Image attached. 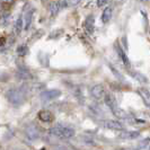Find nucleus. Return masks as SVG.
Masks as SVG:
<instances>
[{"mask_svg": "<svg viewBox=\"0 0 150 150\" xmlns=\"http://www.w3.org/2000/svg\"><path fill=\"white\" fill-rule=\"evenodd\" d=\"M6 98L14 106H21L26 99V93L24 91L23 88H11L7 90Z\"/></svg>", "mask_w": 150, "mask_h": 150, "instance_id": "nucleus-1", "label": "nucleus"}, {"mask_svg": "<svg viewBox=\"0 0 150 150\" xmlns=\"http://www.w3.org/2000/svg\"><path fill=\"white\" fill-rule=\"evenodd\" d=\"M50 133L60 139H70L75 135V130L68 127H62V125H57L53 127L50 130Z\"/></svg>", "mask_w": 150, "mask_h": 150, "instance_id": "nucleus-2", "label": "nucleus"}, {"mask_svg": "<svg viewBox=\"0 0 150 150\" xmlns=\"http://www.w3.org/2000/svg\"><path fill=\"white\" fill-rule=\"evenodd\" d=\"M61 95V90L59 89H47L44 90L41 93L40 97L43 102H49V100H52V99H55L58 98Z\"/></svg>", "mask_w": 150, "mask_h": 150, "instance_id": "nucleus-3", "label": "nucleus"}, {"mask_svg": "<svg viewBox=\"0 0 150 150\" xmlns=\"http://www.w3.org/2000/svg\"><path fill=\"white\" fill-rule=\"evenodd\" d=\"M90 94L91 96L95 98V99H102L103 97H105L106 93H105V88L103 85L98 83V85H94L91 88H90Z\"/></svg>", "mask_w": 150, "mask_h": 150, "instance_id": "nucleus-4", "label": "nucleus"}, {"mask_svg": "<svg viewBox=\"0 0 150 150\" xmlns=\"http://www.w3.org/2000/svg\"><path fill=\"white\" fill-rule=\"evenodd\" d=\"M25 134H26V137H27L28 140H30V141H35V140L40 139L41 132L38 131V127H35V125H30V127H27L26 130H25Z\"/></svg>", "mask_w": 150, "mask_h": 150, "instance_id": "nucleus-5", "label": "nucleus"}, {"mask_svg": "<svg viewBox=\"0 0 150 150\" xmlns=\"http://www.w3.org/2000/svg\"><path fill=\"white\" fill-rule=\"evenodd\" d=\"M115 50H116V52H117V54H119L120 59L122 60V62H123V64H124L127 68L131 67V62H130V60H129L128 55H127V53L124 52V50L120 46V44H115Z\"/></svg>", "mask_w": 150, "mask_h": 150, "instance_id": "nucleus-6", "label": "nucleus"}, {"mask_svg": "<svg viewBox=\"0 0 150 150\" xmlns=\"http://www.w3.org/2000/svg\"><path fill=\"white\" fill-rule=\"evenodd\" d=\"M139 96L141 97V99L143 100V104L147 106V107H150V91L147 88L144 87H141L137 90Z\"/></svg>", "mask_w": 150, "mask_h": 150, "instance_id": "nucleus-7", "label": "nucleus"}, {"mask_svg": "<svg viewBox=\"0 0 150 150\" xmlns=\"http://www.w3.org/2000/svg\"><path fill=\"white\" fill-rule=\"evenodd\" d=\"M83 28H85V30L88 34H91L94 32V28H95V19H94V16L93 15H89L86 17L85 23H83Z\"/></svg>", "mask_w": 150, "mask_h": 150, "instance_id": "nucleus-8", "label": "nucleus"}, {"mask_svg": "<svg viewBox=\"0 0 150 150\" xmlns=\"http://www.w3.org/2000/svg\"><path fill=\"white\" fill-rule=\"evenodd\" d=\"M104 127L110 130H114V131H122L123 130V125L120 122L114 120H106L104 121Z\"/></svg>", "mask_w": 150, "mask_h": 150, "instance_id": "nucleus-9", "label": "nucleus"}, {"mask_svg": "<svg viewBox=\"0 0 150 150\" xmlns=\"http://www.w3.org/2000/svg\"><path fill=\"white\" fill-rule=\"evenodd\" d=\"M34 9L30 8L28 11H26V14L24 16V30H30V25H32V22H33V16H34Z\"/></svg>", "mask_w": 150, "mask_h": 150, "instance_id": "nucleus-10", "label": "nucleus"}, {"mask_svg": "<svg viewBox=\"0 0 150 150\" xmlns=\"http://www.w3.org/2000/svg\"><path fill=\"white\" fill-rule=\"evenodd\" d=\"M38 119L42 121V122H46V123H49V122H52L53 119H54V116H53V114L50 111H46V110H42V111H40L38 112Z\"/></svg>", "mask_w": 150, "mask_h": 150, "instance_id": "nucleus-11", "label": "nucleus"}, {"mask_svg": "<svg viewBox=\"0 0 150 150\" xmlns=\"http://www.w3.org/2000/svg\"><path fill=\"white\" fill-rule=\"evenodd\" d=\"M139 135H140L139 131H122L119 137L123 140H133Z\"/></svg>", "mask_w": 150, "mask_h": 150, "instance_id": "nucleus-12", "label": "nucleus"}, {"mask_svg": "<svg viewBox=\"0 0 150 150\" xmlns=\"http://www.w3.org/2000/svg\"><path fill=\"white\" fill-rule=\"evenodd\" d=\"M112 113L114 116H116L117 119H128V112H125L123 108H121L120 106H115V107H113L112 110Z\"/></svg>", "mask_w": 150, "mask_h": 150, "instance_id": "nucleus-13", "label": "nucleus"}, {"mask_svg": "<svg viewBox=\"0 0 150 150\" xmlns=\"http://www.w3.org/2000/svg\"><path fill=\"white\" fill-rule=\"evenodd\" d=\"M129 74L130 76L132 77V78H134L137 81H139L140 83H148V78L146 77V76L141 74V72H138V71H129Z\"/></svg>", "mask_w": 150, "mask_h": 150, "instance_id": "nucleus-14", "label": "nucleus"}, {"mask_svg": "<svg viewBox=\"0 0 150 150\" xmlns=\"http://www.w3.org/2000/svg\"><path fill=\"white\" fill-rule=\"evenodd\" d=\"M112 15H113V8L111 6H107V7L103 10V14H102V22L106 24L108 23L111 19H112Z\"/></svg>", "mask_w": 150, "mask_h": 150, "instance_id": "nucleus-15", "label": "nucleus"}, {"mask_svg": "<svg viewBox=\"0 0 150 150\" xmlns=\"http://www.w3.org/2000/svg\"><path fill=\"white\" fill-rule=\"evenodd\" d=\"M61 10L60 4H59V0L58 1H52L50 5H49V11H50V15L51 16H57Z\"/></svg>", "mask_w": 150, "mask_h": 150, "instance_id": "nucleus-16", "label": "nucleus"}, {"mask_svg": "<svg viewBox=\"0 0 150 150\" xmlns=\"http://www.w3.org/2000/svg\"><path fill=\"white\" fill-rule=\"evenodd\" d=\"M104 98H105L106 105L110 107V110H112L113 107L117 106V102H116V98L114 97V95H113V94H110V93H107Z\"/></svg>", "mask_w": 150, "mask_h": 150, "instance_id": "nucleus-17", "label": "nucleus"}, {"mask_svg": "<svg viewBox=\"0 0 150 150\" xmlns=\"http://www.w3.org/2000/svg\"><path fill=\"white\" fill-rule=\"evenodd\" d=\"M22 30H24V18L22 16H19L14 24V33L16 35H18V34H21Z\"/></svg>", "mask_w": 150, "mask_h": 150, "instance_id": "nucleus-18", "label": "nucleus"}, {"mask_svg": "<svg viewBox=\"0 0 150 150\" xmlns=\"http://www.w3.org/2000/svg\"><path fill=\"white\" fill-rule=\"evenodd\" d=\"M17 77L23 80H27V79H32V74L25 68H19L17 71Z\"/></svg>", "mask_w": 150, "mask_h": 150, "instance_id": "nucleus-19", "label": "nucleus"}, {"mask_svg": "<svg viewBox=\"0 0 150 150\" xmlns=\"http://www.w3.org/2000/svg\"><path fill=\"white\" fill-rule=\"evenodd\" d=\"M27 52H28V47H27L26 44L19 45V46L17 47V50H16L17 55H19V57H25V55L27 54Z\"/></svg>", "mask_w": 150, "mask_h": 150, "instance_id": "nucleus-20", "label": "nucleus"}, {"mask_svg": "<svg viewBox=\"0 0 150 150\" xmlns=\"http://www.w3.org/2000/svg\"><path fill=\"white\" fill-rule=\"evenodd\" d=\"M108 67H110V70H111V71L113 72V75L115 76V77H116L119 80H121V81H123V80H124V78H123L122 74H121V72L119 71V70H117V69H115V68L113 67L111 63H108Z\"/></svg>", "mask_w": 150, "mask_h": 150, "instance_id": "nucleus-21", "label": "nucleus"}, {"mask_svg": "<svg viewBox=\"0 0 150 150\" xmlns=\"http://www.w3.org/2000/svg\"><path fill=\"white\" fill-rule=\"evenodd\" d=\"M149 146H150V138L149 137H147V138L142 139V140L139 142V144H138L139 149H147Z\"/></svg>", "mask_w": 150, "mask_h": 150, "instance_id": "nucleus-22", "label": "nucleus"}, {"mask_svg": "<svg viewBox=\"0 0 150 150\" xmlns=\"http://www.w3.org/2000/svg\"><path fill=\"white\" fill-rule=\"evenodd\" d=\"M63 34V30H61V28H58V30H53L52 33L49 35V38L50 40H52V38H59Z\"/></svg>", "mask_w": 150, "mask_h": 150, "instance_id": "nucleus-23", "label": "nucleus"}, {"mask_svg": "<svg viewBox=\"0 0 150 150\" xmlns=\"http://www.w3.org/2000/svg\"><path fill=\"white\" fill-rule=\"evenodd\" d=\"M9 17H10V15H9V13H8V11L1 15V25H2V26H4V25H6L7 23H9Z\"/></svg>", "mask_w": 150, "mask_h": 150, "instance_id": "nucleus-24", "label": "nucleus"}, {"mask_svg": "<svg viewBox=\"0 0 150 150\" xmlns=\"http://www.w3.org/2000/svg\"><path fill=\"white\" fill-rule=\"evenodd\" d=\"M81 2V0H68V4L70 7H76Z\"/></svg>", "mask_w": 150, "mask_h": 150, "instance_id": "nucleus-25", "label": "nucleus"}, {"mask_svg": "<svg viewBox=\"0 0 150 150\" xmlns=\"http://www.w3.org/2000/svg\"><path fill=\"white\" fill-rule=\"evenodd\" d=\"M129 122H131V123H135V124H144V123H146V121L141 120V119H130Z\"/></svg>", "mask_w": 150, "mask_h": 150, "instance_id": "nucleus-26", "label": "nucleus"}, {"mask_svg": "<svg viewBox=\"0 0 150 150\" xmlns=\"http://www.w3.org/2000/svg\"><path fill=\"white\" fill-rule=\"evenodd\" d=\"M59 4H60L61 9H64V8H67L68 6H69L68 0H59Z\"/></svg>", "mask_w": 150, "mask_h": 150, "instance_id": "nucleus-27", "label": "nucleus"}, {"mask_svg": "<svg viewBox=\"0 0 150 150\" xmlns=\"http://www.w3.org/2000/svg\"><path fill=\"white\" fill-rule=\"evenodd\" d=\"M107 1L108 0H97L96 5H97V7H103V6H105L106 4H107Z\"/></svg>", "mask_w": 150, "mask_h": 150, "instance_id": "nucleus-28", "label": "nucleus"}, {"mask_svg": "<svg viewBox=\"0 0 150 150\" xmlns=\"http://www.w3.org/2000/svg\"><path fill=\"white\" fill-rule=\"evenodd\" d=\"M1 2L2 4H13L14 0H1Z\"/></svg>", "mask_w": 150, "mask_h": 150, "instance_id": "nucleus-29", "label": "nucleus"}, {"mask_svg": "<svg viewBox=\"0 0 150 150\" xmlns=\"http://www.w3.org/2000/svg\"><path fill=\"white\" fill-rule=\"evenodd\" d=\"M117 150H138V149H133V148H121V149Z\"/></svg>", "mask_w": 150, "mask_h": 150, "instance_id": "nucleus-30", "label": "nucleus"}, {"mask_svg": "<svg viewBox=\"0 0 150 150\" xmlns=\"http://www.w3.org/2000/svg\"><path fill=\"white\" fill-rule=\"evenodd\" d=\"M141 2H146V1H148V0H140Z\"/></svg>", "mask_w": 150, "mask_h": 150, "instance_id": "nucleus-31", "label": "nucleus"}, {"mask_svg": "<svg viewBox=\"0 0 150 150\" xmlns=\"http://www.w3.org/2000/svg\"><path fill=\"white\" fill-rule=\"evenodd\" d=\"M148 150H150V146H149V147H148Z\"/></svg>", "mask_w": 150, "mask_h": 150, "instance_id": "nucleus-32", "label": "nucleus"}]
</instances>
